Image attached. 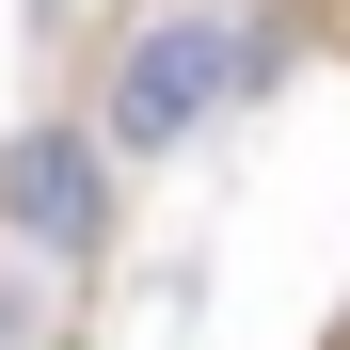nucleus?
Here are the masks:
<instances>
[{"label": "nucleus", "instance_id": "nucleus-1", "mask_svg": "<svg viewBox=\"0 0 350 350\" xmlns=\"http://www.w3.org/2000/svg\"><path fill=\"white\" fill-rule=\"evenodd\" d=\"M255 80V48L223 32V16H191V0H175V16H144L128 48H111V96H96V159H175L207 128L223 96Z\"/></svg>", "mask_w": 350, "mask_h": 350}, {"label": "nucleus", "instance_id": "nucleus-2", "mask_svg": "<svg viewBox=\"0 0 350 350\" xmlns=\"http://www.w3.org/2000/svg\"><path fill=\"white\" fill-rule=\"evenodd\" d=\"M0 223H16L48 271H96V255H111V175H96V128H32V144H0Z\"/></svg>", "mask_w": 350, "mask_h": 350}]
</instances>
